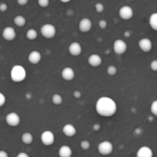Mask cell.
I'll list each match as a JSON object with an SVG mask.
<instances>
[{
    "instance_id": "6da1fadb",
    "label": "cell",
    "mask_w": 157,
    "mask_h": 157,
    "mask_svg": "<svg viewBox=\"0 0 157 157\" xmlns=\"http://www.w3.org/2000/svg\"><path fill=\"white\" fill-rule=\"evenodd\" d=\"M117 110V106L116 102L108 97H102L96 103V111L100 116L110 117L116 113Z\"/></svg>"
},
{
    "instance_id": "7a4b0ae2",
    "label": "cell",
    "mask_w": 157,
    "mask_h": 157,
    "mask_svg": "<svg viewBox=\"0 0 157 157\" xmlns=\"http://www.w3.org/2000/svg\"><path fill=\"white\" fill-rule=\"evenodd\" d=\"M26 75L27 74L25 69L21 65H15L11 70V79L14 82L19 83L25 81Z\"/></svg>"
},
{
    "instance_id": "3957f363",
    "label": "cell",
    "mask_w": 157,
    "mask_h": 157,
    "mask_svg": "<svg viewBox=\"0 0 157 157\" xmlns=\"http://www.w3.org/2000/svg\"><path fill=\"white\" fill-rule=\"evenodd\" d=\"M41 34L44 38L50 39L56 35V28L52 24H44L41 28Z\"/></svg>"
},
{
    "instance_id": "277c9868",
    "label": "cell",
    "mask_w": 157,
    "mask_h": 157,
    "mask_svg": "<svg viewBox=\"0 0 157 157\" xmlns=\"http://www.w3.org/2000/svg\"><path fill=\"white\" fill-rule=\"evenodd\" d=\"M98 152L103 156H108L111 154L113 150V146L110 141H103L100 143L98 147Z\"/></svg>"
},
{
    "instance_id": "5b68a950",
    "label": "cell",
    "mask_w": 157,
    "mask_h": 157,
    "mask_svg": "<svg viewBox=\"0 0 157 157\" xmlns=\"http://www.w3.org/2000/svg\"><path fill=\"white\" fill-rule=\"evenodd\" d=\"M41 140L44 146H52L55 143V135L50 130H45L41 133Z\"/></svg>"
},
{
    "instance_id": "8992f818",
    "label": "cell",
    "mask_w": 157,
    "mask_h": 157,
    "mask_svg": "<svg viewBox=\"0 0 157 157\" xmlns=\"http://www.w3.org/2000/svg\"><path fill=\"white\" fill-rule=\"evenodd\" d=\"M113 52L117 55H123L127 49V44L124 40L117 39L113 42Z\"/></svg>"
},
{
    "instance_id": "52a82bcc",
    "label": "cell",
    "mask_w": 157,
    "mask_h": 157,
    "mask_svg": "<svg viewBox=\"0 0 157 157\" xmlns=\"http://www.w3.org/2000/svg\"><path fill=\"white\" fill-rule=\"evenodd\" d=\"M6 121L9 126L12 127H15L19 125L21 119H20V117L18 116V114H17L16 113H15V112H11V113H9L6 117Z\"/></svg>"
},
{
    "instance_id": "ba28073f",
    "label": "cell",
    "mask_w": 157,
    "mask_h": 157,
    "mask_svg": "<svg viewBox=\"0 0 157 157\" xmlns=\"http://www.w3.org/2000/svg\"><path fill=\"white\" fill-rule=\"evenodd\" d=\"M119 15L122 19L130 20L133 16V10L130 6H124L119 10Z\"/></svg>"
},
{
    "instance_id": "9c48e42d",
    "label": "cell",
    "mask_w": 157,
    "mask_h": 157,
    "mask_svg": "<svg viewBox=\"0 0 157 157\" xmlns=\"http://www.w3.org/2000/svg\"><path fill=\"white\" fill-rule=\"evenodd\" d=\"M16 37V32L14 28L10 27H6L3 29L2 31V38H4L6 41H13Z\"/></svg>"
},
{
    "instance_id": "30bf717a",
    "label": "cell",
    "mask_w": 157,
    "mask_h": 157,
    "mask_svg": "<svg viewBox=\"0 0 157 157\" xmlns=\"http://www.w3.org/2000/svg\"><path fill=\"white\" fill-rule=\"evenodd\" d=\"M138 44H139L140 48L144 52H150L151 51L152 48H153V44H152L151 40L147 38H144L140 40Z\"/></svg>"
},
{
    "instance_id": "8fae6325",
    "label": "cell",
    "mask_w": 157,
    "mask_h": 157,
    "mask_svg": "<svg viewBox=\"0 0 157 157\" xmlns=\"http://www.w3.org/2000/svg\"><path fill=\"white\" fill-rule=\"evenodd\" d=\"M79 29L81 32H88L92 28V21L89 18H84L80 21L79 22Z\"/></svg>"
},
{
    "instance_id": "7c38bea8",
    "label": "cell",
    "mask_w": 157,
    "mask_h": 157,
    "mask_svg": "<svg viewBox=\"0 0 157 157\" xmlns=\"http://www.w3.org/2000/svg\"><path fill=\"white\" fill-rule=\"evenodd\" d=\"M68 52L73 56H78L82 52V48L80 43L75 41L70 44L68 47Z\"/></svg>"
},
{
    "instance_id": "4fadbf2b",
    "label": "cell",
    "mask_w": 157,
    "mask_h": 157,
    "mask_svg": "<svg viewBox=\"0 0 157 157\" xmlns=\"http://www.w3.org/2000/svg\"><path fill=\"white\" fill-rule=\"evenodd\" d=\"M75 71L70 67H66L61 71V77L64 80L67 81H72L75 78Z\"/></svg>"
},
{
    "instance_id": "5bb4252c",
    "label": "cell",
    "mask_w": 157,
    "mask_h": 157,
    "mask_svg": "<svg viewBox=\"0 0 157 157\" xmlns=\"http://www.w3.org/2000/svg\"><path fill=\"white\" fill-rule=\"evenodd\" d=\"M87 61H88V64L90 66L94 67H99L102 64V58H101V57L99 55L93 54V55L89 56Z\"/></svg>"
},
{
    "instance_id": "9a60e30c",
    "label": "cell",
    "mask_w": 157,
    "mask_h": 157,
    "mask_svg": "<svg viewBox=\"0 0 157 157\" xmlns=\"http://www.w3.org/2000/svg\"><path fill=\"white\" fill-rule=\"evenodd\" d=\"M136 157H153V152L150 147L144 146L138 150Z\"/></svg>"
},
{
    "instance_id": "2e32d148",
    "label": "cell",
    "mask_w": 157,
    "mask_h": 157,
    "mask_svg": "<svg viewBox=\"0 0 157 157\" xmlns=\"http://www.w3.org/2000/svg\"><path fill=\"white\" fill-rule=\"evenodd\" d=\"M62 132L66 136H68V137H71L74 136L77 133V130L75 127V126L72 125L71 124H65V125L62 128Z\"/></svg>"
},
{
    "instance_id": "e0dca14e",
    "label": "cell",
    "mask_w": 157,
    "mask_h": 157,
    "mask_svg": "<svg viewBox=\"0 0 157 157\" xmlns=\"http://www.w3.org/2000/svg\"><path fill=\"white\" fill-rule=\"evenodd\" d=\"M29 61L32 64H37L41 60V55L38 51H33L31 52L28 57Z\"/></svg>"
},
{
    "instance_id": "ac0fdd59",
    "label": "cell",
    "mask_w": 157,
    "mask_h": 157,
    "mask_svg": "<svg viewBox=\"0 0 157 157\" xmlns=\"http://www.w3.org/2000/svg\"><path fill=\"white\" fill-rule=\"evenodd\" d=\"M58 155L60 157H71L72 150L69 146L64 145L60 147L58 150Z\"/></svg>"
},
{
    "instance_id": "d6986e66",
    "label": "cell",
    "mask_w": 157,
    "mask_h": 157,
    "mask_svg": "<svg viewBox=\"0 0 157 157\" xmlns=\"http://www.w3.org/2000/svg\"><path fill=\"white\" fill-rule=\"evenodd\" d=\"M21 141L23 144L29 145L33 142V136L30 133H25L21 136Z\"/></svg>"
},
{
    "instance_id": "ffe728a7",
    "label": "cell",
    "mask_w": 157,
    "mask_h": 157,
    "mask_svg": "<svg viewBox=\"0 0 157 157\" xmlns=\"http://www.w3.org/2000/svg\"><path fill=\"white\" fill-rule=\"evenodd\" d=\"M149 23L150 25L153 30L157 31V12L153 13L150 17L149 19Z\"/></svg>"
},
{
    "instance_id": "44dd1931",
    "label": "cell",
    "mask_w": 157,
    "mask_h": 157,
    "mask_svg": "<svg viewBox=\"0 0 157 157\" xmlns=\"http://www.w3.org/2000/svg\"><path fill=\"white\" fill-rule=\"evenodd\" d=\"M14 23L18 27H23L26 24V19L22 15H17L14 18Z\"/></svg>"
},
{
    "instance_id": "7402d4cb",
    "label": "cell",
    "mask_w": 157,
    "mask_h": 157,
    "mask_svg": "<svg viewBox=\"0 0 157 157\" xmlns=\"http://www.w3.org/2000/svg\"><path fill=\"white\" fill-rule=\"evenodd\" d=\"M38 37V32H37L36 30L33 29H29L26 32V38L29 40H31V41H33V40H35Z\"/></svg>"
},
{
    "instance_id": "603a6c76",
    "label": "cell",
    "mask_w": 157,
    "mask_h": 157,
    "mask_svg": "<svg viewBox=\"0 0 157 157\" xmlns=\"http://www.w3.org/2000/svg\"><path fill=\"white\" fill-rule=\"evenodd\" d=\"M52 102L55 104V105H60L62 104L63 102V98L58 94H55L52 96Z\"/></svg>"
},
{
    "instance_id": "cb8c5ba5",
    "label": "cell",
    "mask_w": 157,
    "mask_h": 157,
    "mask_svg": "<svg viewBox=\"0 0 157 157\" xmlns=\"http://www.w3.org/2000/svg\"><path fill=\"white\" fill-rule=\"evenodd\" d=\"M107 72L109 75H110V76H113V75H115L117 73V67H115V66L113 65L109 66V67H107Z\"/></svg>"
},
{
    "instance_id": "d4e9b609",
    "label": "cell",
    "mask_w": 157,
    "mask_h": 157,
    "mask_svg": "<svg viewBox=\"0 0 157 157\" xmlns=\"http://www.w3.org/2000/svg\"><path fill=\"white\" fill-rule=\"evenodd\" d=\"M150 110L154 116L157 117V100L153 101L150 107Z\"/></svg>"
},
{
    "instance_id": "484cf974",
    "label": "cell",
    "mask_w": 157,
    "mask_h": 157,
    "mask_svg": "<svg viewBox=\"0 0 157 157\" xmlns=\"http://www.w3.org/2000/svg\"><path fill=\"white\" fill-rule=\"evenodd\" d=\"M90 147V143L87 140H83L81 143V147L82 150H87Z\"/></svg>"
},
{
    "instance_id": "4316f807",
    "label": "cell",
    "mask_w": 157,
    "mask_h": 157,
    "mask_svg": "<svg viewBox=\"0 0 157 157\" xmlns=\"http://www.w3.org/2000/svg\"><path fill=\"white\" fill-rule=\"evenodd\" d=\"M38 6L41 8H45L48 6L49 0H38Z\"/></svg>"
},
{
    "instance_id": "83f0119b",
    "label": "cell",
    "mask_w": 157,
    "mask_h": 157,
    "mask_svg": "<svg viewBox=\"0 0 157 157\" xmlns=\"http://www.w3.org/2000/svg\"><path fill=\"white\" fill-rule=\"evenodd\" d=\"M104 9V5L101 4V3H97L95 5V10L98 12H102Z\"/></svg>"
},
{
    "instance_id": "f1b7e54d",
    "label": "cell",
    "mask_w": 157,
    "mask_h": 157,
    "mask_svg": "<svg viewBox=\"0 0 157 157\" xmlns=\"http://www.w3.org/2000/svg\"><path fill=\"white\" fill-rule=\"evenodd\" d=\"M150 68L153 71H157V60H153L150 64Z\"/></svg>"
},
{
    "instance_id": "f546056e",
    "label": "cell",
    "mask_w": 157,
    "mask_h": 157,
    "mask_svg": "<svg viewBox=\"0 0 157 157\" xmlns=\"http://www.w3.org/2000/svg\"><path fill=\"white\" fill-rule=\"evenodd\" d=\"M6 96H5L2 93L0 92V107H2V106L6 104Z\"/></svg>"
},
{
    "instance_id": "4dcf8cb0",
    "label": "cell",
    "mask_w": 157,
    "mask_h": 157,
    "mask_svg": "<svg viewBox=\"0 0 157 157\" xmlns=\"http://www.w3.org/2000/svg\"><path fill=\"white\" fill-rule=\"evenodd\" d=\"M98 25H99V27L101 28V29H105L107 26V22L105 20L102 19L99 21V24Z\"/></svg>"
},
{
    "instance_id": "1f68e13d",
    "label": "cell",
    "mask_w": 157,
    "mask_h": 157,
    "mask_svg": "<svg viewBox=\"0 0 157 157\" xmlns=\"http://www.w3.org/2000/svg\"><path fill=\"white\" fill-rule=\"evenodd\" d=\"M8 6L6 3H2V4H0V11H1V12H6Z\"/></svg>"
},
{
    "instance_id": "d6a6232c",
    "label": "cell",
    "mask_w": 157,
    "mask_h": 157,
    "mask_svg": "<svg viewBox=\"0 0 157 157\" xmlns=\"http://www.w3.org/2000/svg\"><path fill=\"white\" fill-rule=\"evenodd\" d=\"M73 95L75 98L78 99V98H80L81 97V93L79 91V90H75V91L74 92Z\"/></svg>"
},
{
    "instance_id": "836d02e7",
    "label": "cell",
    "mask_w": 157,
    "mask_h": 157,
    "mask_svg": "<svg viewBox=\"0 0 157 157\" xmlns=\"http://www.w3.org/2000/svg\"><path fill=\"white\" fill-rule=\"evenodd\" d=\"M28 2H29L28 0H18V1H17V3H18L19 6H25Z\"/></svg>"
},
{
    "instance_id": "e575fe53",
    "label": "cell",
    "mask_w": 157,
    "mask_h": 157,
    "mask_svg": "<svg viewBox=\"0 0 157 157\" xmlns=\"http://www.w3.org/2000/svg\"><path fill=\"white\" fill-rule=\"evenodd\" d=\"M0 157H9V154L4 150H0Z\"/></svg>"
},
{
    "instance_id": "d590c367",
    "label": "cell",
    "mask_w": 157,
    "mask_h": 157,
    "mask_svg": "<svg viewBox=\"0 0 157 157\" xmlns=\"http://www.w3.org/2000/svg\"><path fill=\"white\" fill-rule=\"evenodd\" d=\"M100 129H101V125L99 124H95L93 126V130L94 131H98V130H100Z\"/></svg>"
},
{
    "instance_id": "8d00e7d4",
    "label": "cell",
    "mask_w": 157,
    "mask_h": 157,
    "mask_svg": "<svg viewBox=\"0 0 157 157\" xmlns=\"http://www.w3.org/2000/svg\"><path fill=\"white\" fill-rule=\"evenodd\" d=\"M16 157H29V155L28 153H24V152H21V153H18Z\"/></svg>"
},
{
    "instance_id": "74e56055",
    "label": "cell",
    "mask_w": 157,
    "mask_h": 157,
    "mask_svg": "<svg viewBox=\"0 0 157 157\" xmlns=\"http://www.w3.org/2000/svg\"><path fill=\"white\" fill-rule=\"evenodd\" d=\"M124 35H125V36L129 37L130 35V32H125V34H124Z\"/></svg>"
},
{
    "instance_id": "f35d334b",
    "label": "cell",
    "mask_w": 157,
    "mask_h": 157,
    "mask_svg": "<svg viewBox=\"0 0 157 157\" xmlns=\"http://www.w3.org/2000/svg\"><path fill=\"white\" fill-rule=\"evenodd\" d=\"M61 2H68L70 1H69V0H66V1H62V0H61Z\"/></svg>"
}]
</instances>
